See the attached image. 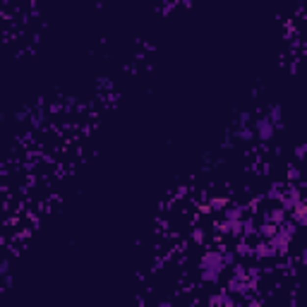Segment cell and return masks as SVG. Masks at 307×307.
Listing matches in <instances>:
<instances>
[{
  "label": "cell",
  "mask_w": 307,
  "mask_h": 307,
  "mask_svg": "<svg viewBox=\"0 0 307 307\" xmlns=\"http://www.w3.org/2000/svg\"><path fill=\"white\" fill-rule=\"evenodd\" d=\"M209 307H240V305H235L230 293H216V295L209 298Z\"/></svg>",
  "instance_id": "8992f818"
},
{
  "label": "cell",
  "mask_w": 307,
  "mask_h": 307,
  "mask_svg": "<svg viewBox=\"0 0 307 307\" xmlns=\"http://www.w3.org/2000/svg\"><path fill=\"white\" fill-rule=\"evenodd\" d=\"M226 204H228V199H226V197H214L211 202H209V206H211V209H226Z\"/></svg>",
  "instance_id": "30bf717a"
},
{
  "label": "cell",
  "mask_w": 307,
  "mask_h": 307,
  "mask_svg": "<svg viewBox=\"0 0 307 307\" xmlns=\"http://www.w3.org/2000/svg\"><path fill=\"white\" fill-rule=\"evenodd\" d=\"M161 307H171V305H161Z\"/></svg>",
  "instance_id": "5bb4252c"
},
{
  "label": "cell",
  "mask_w": 307,
  "mask_h": 307,
  "mask_svg": "<svg viewBox=\"0 0 307 307\" xmlns=\"http://www.w3.org/2000/svg\"><path fill=\"white\" fill-rule=\"evenodd\" d=\"M264 223H271V226H283V223H285V209H283V206L269 209V211L264 214Z\"/></svg>",
  "instance_id": "5b68a950"
},
{
  "label": "cell",
  "mask_w": 307,
  "mask_h": 307,
  "mask_svg": "<svg viewBox=\"0 0 307 307\" xmlns=\"http://www.w3.org/2000/svg\"><path fill=\"white\" fill-rule=\"evenodd\" d=\"M242 233H247V235H250V233H257L255 221H245V223H242Z\"/></svg>",
  "instance_id": "8fae6325"
},
{
  "label": "cell",
  "mask_w": 307,
  "mask_h": 307,
  "mask_svg": "<svg viewBox=\"0 0 307 307\" xmlns=\"http://www.w3.org/2000/svg\"><path fill=\"white\" fill-rule=\"evenodd\" d=\"M192 238H195V242H204V233H202V230H195V233H192Z\"/></svg>",
  "instance_id": "4fadbf2b"
},
{
  "label": "cell",
  "mask_w": 307,
  "mask_h": 307,
  "mask_svg": "<svg viewBox=\"0 0 307 307\" xmlns=\"http://www.w3.org/2000/svg\"><path fill=\"white\" fill-rule=\"evenodd\" d=\"M290 214H293V223H295V226H305L307 223V202L305 199H303Z\"/></svg>",
  "instance_id": "52a82bcc"
},
{
  "label": "cell",
  "mask_w": 307,
  "mask_h": 307,
  "mask_svg": "<svg viewBox=\"0 0 307 307\" xmlns=\"http://www.w3.org/2000/svg\"><path fill=\"white\" fill-rule=\"evenodd\" d=\"M266 115L271 118V123H274V125H279V123H281V106H274V108L269 110Z\"/></svg>",
  "instance_id": "9c48e42d"
},
{
  "label": "cell",
  "mask_w": 307,
  "mask_h": 307,
  "mask_svg": "<svg viewBox=\"0 0 307 307\" xmlns=\"http://www.w3.org/2000/svg\"><path fill=\"white\" fill-rule=\"evenodd\" d=\"M255 132L259 134V139H264V142H266V139H271V137H274L276 125L271 123V118H269V115H262V118L257 120V125H255Z\"/></svg>",
  "instance_id": "277c9868"
},
{
  "label": "cell",
  "mask_w": 307,
  "mask_h": 307,
  "mask_svg": "<svg viewBox=\"0 0 307 307\" xmlns=\"http://www.w3.org/2000/svg\"><path fill=\"white\" fill-rule=\"evenodd\" d=\"M295 156H298V158H305L307 156V144H298V147H295Z\"/></svg>",
  "instance_id": "7c38bea8"
},
{
  "label": "cell",
  "mask_w": 307,
  "mask_h": 307,
  "mask_svg": "<svg viewBox=\"0 0 307 307\" xmlns=\"http://www.w3.org/2000/svg\"><path fill=\"white\" fill-rule=\"evenodd\" d=\"M279 202H281V206H283L285 211H293L303 202V195H300L298 187H285L283 192H281V197H279Z\"/></svg>",
  "instance_id": "3957f363"
},
{
  "label": "cell",
  "mask_w": 307,
  "mask_h": 307,
  "mask_svg": "<svg viewBox=\"0 0 307 307\" xmlns=\"http://www.w3.org/2000/svg\"><path fill=\"white\" fill-rule=\"evenodd\" d=\"M233 262L235 259H233L230 252H223V250H209V252H204V257L199 262V276H202V281L216 283L221 279V271L228 269V266H233Z\"/></svg>",
  "instance_id": "6da1fadb"
},
{
  "label": "cell",
  "mask_w": 307,
  "mask_h": 307,
  "mask_svg": "<svg viewBox=\"0 0 307 307\" xmlns=\"http://www.w3.org/2000/svg\"><path fill=\"white\" fill-rule=\"evenodd\" d=\"M182 307H190V305H182Z\"/></svg>",
  "instance_id": "9a60e30c"
},
{
  "label": "cell",
  "mask_w": 307,
  "mask_h": 307,
  "mask_svg": "<svg viewBox=\"0 0 307 307\" xmlns=\"http://www.w3.org/2000/svg\"><path fill=\"white\" fill-rule=\"evenodd\" d=\"M255 250H257V257H262V259H264V257H274V255H279V252L274 250V245H271L269 240H262L257 247H255Z\"/></svg>",
  "instance_id": "ba28073f"
},
{
  "label": "cell",
  "mask_w": 307,
  "mask_h": 307,
  "mask_svg": "<svg viewBox=\"0 0 307 307\" xmlns=\"http://www.w3.org/2000/svg\"><path fill=\"white\" fill-rule=\"evenodd\" d=\"M293 235H295V223H283V226L269 238V242L274 245V250H276L279 255H283L285 250H288V245H290V240H293Z\"/></svg>",
  "instance_id": "7a4b0ae2"
}]
</instances>
